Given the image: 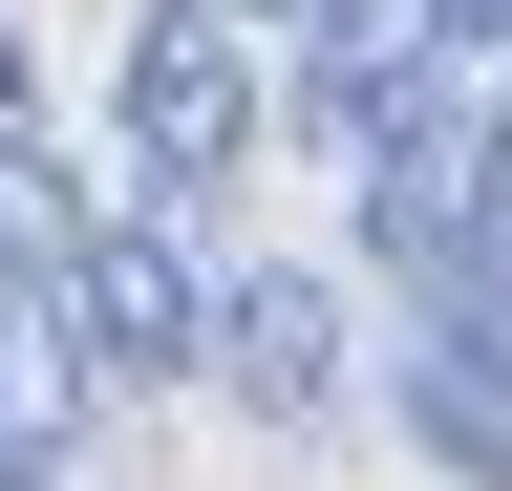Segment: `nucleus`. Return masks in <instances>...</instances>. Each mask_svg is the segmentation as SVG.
Wrapping results in <instances>:
<instances>
[{"label":"nucleus","instance_id":"f03ea898","mask_svg":"<svg viewBox=\"0 0 512 491\" xmlns=\"http://www.w3.org/2000/svg\"><path fill=\"white\" fill-rule=\"evenodd\" d=\"M214 299H235V278H192V214H171V193L86 214V257H64V321H86L107 385H192V363H214Z\"/></svg>","mask_w":512,"mask_h":491},{"label":"nucleus","instance_id":"7ed1b4c3","mask_svg":"<svg viewBox=\"0 0 512 491\" xmlns=\"http://www.w3.org/2000/svg\"><path fill=\"white\" fill-rule=\"evenodd\" d=\"M214 385L256 427H342V299H320V278H235L214 299Z\"/></svg>","mask_w":512,"mask_h":491},{"label":"nucleus","instance_id":"423d86ee","mask_svg":"<svg viewBox=\"0 0 512 491\" xmlns=\"http://www.w3.org/2000/svg\"><path fill=\"white\" fill-rule=\"evenodd\" d=\"M448 22V65H512V0H427Z\"/></svg>","mask_w":512,"mask_h":491},{"label":"nucleus","instance_id":"1a4fd4ad","mask_svg":"<svg viewBox=\"0 0 512 491\" xmlns=\"http://www.w3.org/2000/svg\"><path fill=\"white\" fill-rule=\"evenodd\" d=\"M235 22H299V0H235Z\"/></svg>","mask_w":512,"mask_h":491},{"label":"nucleus","instance_id":"f257e3e1","mask_svg":"<svg viewBox=\"0 0 512 491\" xmlns=\"http://www.w3.org/2000/svg\"><path fill=\"white\" fill-rule=\"evenodd\" d=\"M214 171H256V43L235 0H150L128 22V193H214Z\"/></svg>","mask_w":512,"mask_h":491},{"label":"nucleus","instance_id":"20e7f679","mask_svg":"<svg viewBox=\"0 0 512 491\" xmlns=\"http://www.w3.org/2000/svg\"><path fill=\"white\" fill-rule=\"evenodd\" d=\"M406 427H427V449L470 470V491H512V385H470L448 342H406Z\"/></svg>","mask_w":512,"mask_h":491},{"label":"nucleus","instance_id":"39448f33","mask_svg":"<svg viewBox=\"0 0 512 491\" xmlns=\"http://www.w3.org/2000/svg\"><path fill=\"white\" fill-rule=\"evenodd\" d=\"M427 342H448V363H470V385H512V235H491V257H470V278H448V299H427Z\"/></svg>","mask_w":512,"mask_h":491},{"label":"nucleus","instance_id":"6e6552de","mask_svg":"<svg viewBox=\"0 0 512 491\" xmlns=\"http://www.w3.org/2000/svg\"><path fill=\"white\" fill-rule=\"evenodd\" d=\"M0 129H22V22H0Z\"/></svg>","mask_w":512,"mask_h":491},{"label":"nucleus","instance_id":"0eeeda50","mask_svg":"<svg viewBox=\"0 0 512 491\" xmlns=\"http://www.w3.org/2000/svg\"><path fill=\"white\" fill-rule=\"evenodd\" d=\"M491 235H512V107H491Z\"/></svg>","mask_w":512,"mask_h":491}]
</instances>
